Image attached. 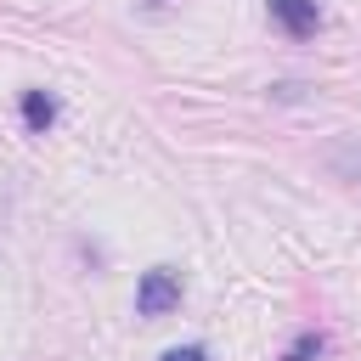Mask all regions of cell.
<instances>
[{
  "instance_id": "cell-1",
  "label": "cell",
  "mask_w": 361,
  "mask_h": 361,
  "mask_svg": "<svg viewBox=\"0 0 361 361\" xmlns=\"http://www.w3.org/2000/svg\"><path fill=\"white\" fill-rule=\"evenodd\" d=\"M175 305H180V276H175L169 265H152V271L135 282V316L158 322V316H169Z\"/></svg>"
},
{
  "instance_id": "cell-2",
  "label": "cell",
  "mask_w": 361,
  "mask_h": 361,
  "mask_svg": "<svg viewBox=\"0 0 361 361\" xmlns=\"http://www.w3.org/2000/svg\"><path fill=\"white\" fill-rule=\"evenodd\" d=\"M265 11H271V23H276L288 39H310V34L322 28V6H316V0H265Z\"/></svg>"
},
{
  "instance_id": "cell-3",
  "label": "cell",
  "mask_w": 361,
  "mask_h": 361,
  "mask_svg": "<svg viewBox=\"0 0 361 361\" xmlns=\"http://www.w3.org/2000/svg\"><path fill=\"white\" fill-rule=\"evenodd\" d=\"M51 124H56V96L51 90H23V130L45 135Z\"/></svg>"
},
{
  "instance_id": "cell-4",
  "label": "cell",
  "mask_w": 361,
  "mask_h": 361,
  "mask_svg": "<svg viewBox=\"0 0 361 361\" xmlns=\"http://www.w3.org/2000/svg\"><path fill=\"white\" fill-rule=\"evenodd\" d=\"M327 169H333L338 180H350V186H361V141H338V147L327 152Z\"/></svg>"
},
{
  "instance_id": "cell-5",
  "label": "cell",
  "mask_w": 361,
  "mask_h": 361,
  "mask_svg": "<svg viewBox=\"0 0 361 361\" xmlns=\"http://www.w3.org/2000/svg\"><path fill=\"white\" fill-rule=\"evenodd\" d=\"M322 344H327V338H322L316 327H305V333H299V338L282 350V361H316V355H322Z\"/></svg>"
},
{
  "instance_id": "cell-6",
  "label": "cell",
  "mask_w": 361,
  "mask_h": 361,
  "mask_svg": "<svg viewBox=\"0 0 361 361\" xmlns=\"http://www.w3.org/2000/svg\"><path fill=\"white\" fill-rule=\"evenodd\" d=\"M305 90H310V85H299V79H282V85H271V102H305Z\"/></svg>"
},
{
  "instance_id": "cell-7",
  "label": "cell",
  "mask_w": 361,
  "mask_h": 361,
  "mask_svg": "<svg viewBox=\"0 0 361 361\" xmlns=\"http://www.w3.org/2000/svg\"><path fill=\"white\" fill-rule=\"evenodd\" d=\"M158 361H209V350H203V344H175V350H164Z\"/></svg>"
},
{
  "instance_id": "cell-8",
  "label": "cell",
  "mask_w": 361,
  "mask_h": 361,
  "mask_svg": "<svg viewBox=\"0 0 361 361\" xmlns=\"http://www.w3.org/2000/svg\"><path fill=\"white\" fill-rule=\"evenodd\" d=\"M141 6H152V11H158V6H164V0H141Z\"/></svg>"
}]
</instances>
